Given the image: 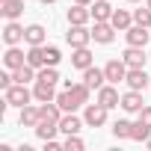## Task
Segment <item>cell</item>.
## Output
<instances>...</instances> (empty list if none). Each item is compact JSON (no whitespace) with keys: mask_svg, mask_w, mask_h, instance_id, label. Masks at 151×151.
Returning a JSON list of instances; mask_svg holds the SVG:
<instances>
[{"mask_svg":"<svg viewBox=\"0 0 151 151\" xmlns=\"http://www.w3.org/2000/svg\"><path fill=\"white\" fill-rule=\"evenodd\" d=\"M45 148H47V151H59V148H65V145H59L56 139H45Z\"/></svg>","mask_w":151,"mask_h":151,"instance_id":"obj_34","label":"cell"},{"mask_svg":"<svg viewBox=\"0 0 151 151\" xmlns=\"http://www.w3.org/2000/svg\"><path fill=\"white\" fill-rule=\"evenodd\" d=\"M33 95H36V101H56V92H53V83H45V80H36V86H33Z\"/></svg>","mask_w":151,"mask_h":151,"instance_id":"obj_20","label":"cell"},{"mask_svg":"<svg viewBox=\"0 0 151 151\" xmlns=\"http://www.w3.org/2000/svg\"><path fill=\"white\" fill-rule=\"evenodd\" d=\"M3 98H6V104H9V107H27L36 95L27 89V83H12V86L3 92Z\"/></svg>","mask_w":151,"mask_h":151,"instance_id":"obj_1","label":"cell"},{"mask_svg":"<svg viewBox=\"0 0 151 151\" xmlns=\"http://www.w3.org/2000/svg\"><path fill=\"white\" fill-rule=\"evenodd\" d=\"M83 83H89L92 89H101V86L107 83V74H104V68H95V65H89V68L83 71Z\"/></svg>","mask_w":151,"mask_h":151,"instance_id":"obj_12","label":"cell"},{"mask_svg":"<svg viewBox=\"0 0 151 151\" xmlns=\"http://www.w3.org/2000/svg\"><path fill=\"white\" fill-rule=\"evenodd\" d=\"M62 145H65V151H83V148H86V145H83V139H80L77 133L65 136V142H62Z\"/></svg>","mask_w":151,"mask_h":151,"instance_id":"obj_31","label":"cell"},{"mask_svg":"<svg viewBox=\"0 0 151 151\" xmlns=\"http://www.w3.org/2000/svg\"><path fill=\"white\" fill-rule=\"evenodd\" d=\"M145 6H148V9H151V0H145Z\"/></svg>","mask_w":151,"mask_h":151,"instance_id":"obj_38","label":"cell"},{"mask_svg":"<svg viewBox=\"0 0 151 151\" xmlns=\"http://www.w3.org/2000/svg\"><path fill=\"white\" fill-rule=\"evenodd\" d=\"M45 53H47V65H59V59H62L59 47H45Z\"/></svg>","mask_w":151,"mask_h":151,"instance_id":"obj_32","label":"cell"},{"mask_svg":"<svg viewBox=\"0 0 151 151\" xmlns=\"http://www.w3.org/2000/svg\"><path fill=\"white\" fill-rule=\"evenodd\" d=\"M27 62H30L33 68H45V65H47L45 45H30V50H27Z\"/></svg>","mask_w":151,"mask_h":151,"instance_id":"obj_15","label":"cell"},{"mask_svg":"<svg viewBox=\"0 0 151 151\" xmlns=\"http://www.w3.org/2000/svg\"><path fill=\"white\" fill-rule=\"evenodd\" d=\"M148 136H151V127L136 119V122H133V130H130V139H133V142H145Z\"/></svg>","mask_w":151,"mask_h":151,"instance_id":"obj_28","label":"cell"},{"mask_svg":"<svg viewBox=\"0 0 151 151\" xmlns=\"http://www.w3.org/2000/svg\"><path fill=\"white\" fill-rule=\"evenodd\" d=\"M71 65L80 68V71H86V68L92 65V50H89V45H86V47H74V53H71Z\"/></svg>","mask_w":151,"mask_h":151,"instance_id":"obj_13","label":"cell"},{"mask_svg":"<svg viewBox=\"0 0 151 151\" xmlns=\"http://www.w3.org/2000/svg\"><path fill=\"white\" fill-rule=\"evenodd\" d=\"M18 122H21V127H36V124L42 122V110L27 104V107H21V119H18Z\"/></svg>","mask_w":151,"mask_h":151,"instance_id":"obj_16","label":"cell"},{"mask_svg":"<svg viewBox=\"0 0 151 151\" xmlns=\"http://www.w3.org/2000/svg\"><path fill=\"white\" fill-rule=\"evenodd\" d=\"M107 107L104 104H86V113H83V122L89 124V127H101L104 122H107Z\"/></svg>","mask_w":151,"mask_h":151,"instance_id":"obj_3","label":"cell"},{"mask_svg":"<svg viewBox=\"0 0 151 151\" xmlns=\"http://www.w3.org/2000/svg\"><path fill=\"white\" fill-rule=\"evenodd\" d=\"M89 9H92V18H95V21H110V18H113V6L107 3V0H95Z\"/></svg>","mask_w":151,"mask_h":151,"instance_id":"obj_23","label":"cell"},{"mask_svg":"<svg viewBox=\"0 0 151 151\" xmlns=\"http://www.w3.org/2000/svg\"><path fill=\"white\" fill-rule=\"evenodd\" d=\"M36 80H45V83H59V71H56V65H45V68H39V77Z\"/></svg>","mask_w":151,"mask_h":151,"instance_id":"obj_29","label":"cell"},{"mask_svg":"<svg viewBox=\"0 0 151 151\" xmlns=\"http://www.w3.org/2000/svg\"><path fill=\"white\" fill-rule=\"evenodd\" d=\"M45 36H47V33H45L42 24H30V27L24 30V42H27V45H45Z\"/></svg>","mask_w":151,"mask_h":151,"instance_id":"obj_22","label":"cell"},{"mask_svg":"<svg viewBox=\"0 0 151 151\" xmlns=\"http://www.w3.org/2000/svg\"><path fill=\"white\" fill-rule=\"evenodd\" d=\"M110 24H113L116 30H127V27L133 24V15H130L127 9H113V18H110Z\"/></svg>","mask_w":151,"mask_h":151,"instance_id":"obj_25","label":"cell"},{"mask_svg":"<svg viewBox=\"0 0 151 151\" xmlns=\"http://www.w3.org/2000/svg\"><path fill=\"white\" fill-rule=\"evenodd\" d=\"M133 24H142V27H151V9H148V6L136 9V12H133Z\"/></svg>","mask_w":151,"mask_h":151,"instance_id":"obj_30","label":"cell"},{"mask_svg":"<svg viewBox=\"0 0 151 151\" xmlns=\"http://www.w3.org/2000/svg\"><path fill=\"white\" fill-rule=\"evenodd\" d=\"M0 12H3L9 21L21 18V12H24V0H0Z\"/></svg>","mask_w":151,"mask_h":151,"instance_id":"obj_19","label":"cell"},{"mask_svg":"<svg viewBox=\"0 0 151 151\" xmlns=\"http://www.w3.org/2000/svg\"><path fill=\"white\" fill-rule=\"evenodd\" d=\"M56 104L62 107V113H74V110L80 107V101L74 98V95H71V89H62V92L56 95Z\"/></svg>","mask_w":151,"mask_h":151,"instance_id":"obj_24","label":"cell"},{"mask_svg":"<svg viewBox=\"0 0 151 151\" xmlns=\"http://www.w3.org/2000/svg\"><path fill=\"white\" fill-rule=\"evenodd\" d=\"M122 59L127 62V68H145V47H133V45H127V50L122 53Z\"/></svg>","mask_w":151,"mask_h":151,"instance_id":"obj_9","label":"cell"},{"mask_svg":"<svg viewBox=\"0 0 151 151\" xmlns=\"http://www.w3.org/2000/svg\"><path fill=\"white\" fill-rule=\"evenodd\" d=\"M104 74H107V83H122L127 77V62L124 59H110L104 65Z\"/></svg>","mask_w":151,"mask_h":151,"instance_id":"obj_4","label":"cell"},{"mask_svg":"<svg viewBox=\"0 0 151 151\" xmlns=\"http://www.w3.org/2000/svg\"><path fill=\"white\" fill-rule=\"evenodd\" d=\"M42 3H45V6H50V3H56V0H42Z\"/></svg>","mask_w":151,"mask_h":151,"instance_id":"obj_36","label":"cell"},{"mask_svg":"<svg viewBox=\"0 0 151 151\" xmlns=\"http://www.w3.org/2000/svg\"><path fill=\"white\" fill-rule=\"evenodd\" d=\"M122 110L124 113H139L142 110V92L139 89H127L122 95Z\"/></svg>","mask_w":151,"mask_h":151,"instance_id":"obj_11","label":"cell"},{"mask_svg":"<svg viewBox=\"0 0 151 151\" xmlns=\"http://www.w3.org/2000/svg\"><path fill=\"white\" fill-rule=\"evenodd\" d=\"M124 39H127V45H133V47H145V45H148V39H151V33H148V27L133 24V27H127V30H124Z\"/></svg>","mask_w":151,"mask_h":151,"instance_id":"obj_5","label":"cell"},{"mask_svg":"<svg viewBox=\"0 0 151 151\" xmlns=\"http://www.w3.org/2000/svg\"><path fill=\"white\" fill-rule=\"evenodd\" d=\"M145 145H148V148H151V136H148V139H145Z\"/></svg>","mask_w":151,"mask_h":151,"instance_id":"obj_37","label":"cell"},{"mask_svg":"<svg viewBox=\"0 0 151 151\" xmlns=\"http://www.w3.org/2000/svg\"><path fill=\"white\" fill-rule=\"evenodd\" d=\"M130 3H142V0H130Z\"/></svg>","mask_w":151,"mask_h":151,"instance_id":"obj_39","label":"cell"},{"mask_svg":"<svg viewBox=\"0 0 151 151\" xmlns=\"http://www.w3.org/2000/svg\"><path fill=\"white\" fill-rule=\"evenodd\" d=\"M148 74H145V68H127V77H124V83H127V89H145L148 86Z\"/></svg>","mask_w":151,"mask_h":151,"instance_id":"obj_8","label":"cell"},{"mask_svg":"<svg viewBox=\"0 0 151 151\" xmlns=\"http://www.w3.org/2000/svg\"><path fill=\"white\" fill-rule=\"evenodd\" d=\"M33 130H36V136H39V139H53V136H56V130H59V124H56V122H45V119H42Z\"/></svg>","mask_w":151,"mask_h":151,"instance_id":"obj_26","label":"cell"},{"mask_svg":"<svg viewBox=\"0 0 151 151\" xmlns=\"http://www.w3.org/2000/svg\"><path fill=\"white\" fill-rule=\"evenodd\" d=\"M3 42H6V45H21V42H24V27L15 24V21H9V24L3 27Z\"/></svg>","mask_w":151,"mask_h":151,"instance_id":"obj_14","label":"cell"},{"mask_svg":"<svg viewBox=\"0 0 151 151\" xmlns=\"http://www.w3.org/2000/svg\"><path fill=\"white\" fill-rule=\"evenodd\" d=\"M89 18H92V9H89V6L74 3V6L68 9V24H89Z\"/></svg>","mask_w":151,"mask_h":151,"instance_id":"obj_17","label":"cell"},{"mask_svg":"<svg viewBox=\"0 0 151 151\" xmlns=\"http://www.w3.org/2000/svg\"><path fill=\"white\" fill-rule=\"evenodd\" d=\"M74 3H80V6H92L95 0H74Z\"/></svg>","mask_w":151,"mask_h":151,"instance_id":"obj_35","label":"cell"},{"mask_svg":"<svg viewBox=\"0 0 151 151\" xmlns=\"http://www.w3.org/2000/svg\"><path fill=\"white\" fill-rule=\"evenodd\" d=\"M65 42L71 47H86L92 42V30H86V24H71L68 33H65Z\"/></svg>","mask_w":151,"mask_h":151,"instance_id":"obj_2","label":"cell"},{"mask_svg":"<svg viewBox=\"0 0 151 151\" xmlns=\"http://www.w3.org/2000/svg\"><path fill=\"white\" fill-rule=\"evenodd\" d=\"M80 127H83V122L74 116V113H65L62 119H59V130L65 133V136H71V133H80Z\"/></svg>","mask_w":151,"mask_h":151,"instance_id":"obj_18","label":"cell"},{"mask_svg":"<svg viewBox=\"0 0 151 151\" xmlns=\"http://www.w3.org/2000/svg\"><path fill=\"white\" fill-rule=\"evenodd\" d=\"M92 39H95L98 45H110V42L116 39V27H113L110 21H95V27H92Z\"/></svg>","mask_w":151,"mask_h":151,"instance_id":"obj_7","label":"cell"},{"mask_svg":"<svg viewBox=\"0 0 151 151\" xmlns=\"http://www.w3.org/2000/svg\"><path fill=\"white\" fill-rule=\"evenodd\" d=\"M65 89H71V95L80 101V107H83V104H89V92H92V86H89V83H71V80H65Z\"/></svg>","mask_w":151,"mask_h":151,"instance_id":"obj_21","label":"cell"},{"mask_svg":"<svg viewBox=\"0 0 151 151\" xmlns=\"http://www.w3.org/2000/svg\"><path fill=\"white\" fill-rule=\"evenodd\" d=\"M136 116H139V122H145V124L151 127V107H142V110H139Z\"/></svg>","mask_w":151,"mask_h":151,"instance_id":"obj_33","label":"cell"},{"mask_svg":"<svg viewBox=\"0 0 151 151\" xmlns=\"http://www.w3.org/2000/svg\"><path fill=\"white\" fill-rule=\"evenodd\" d=\"M130 130H133V122H127V119H119L113 124V136L116 139H130Z\"/></svg>","mask_w":151,"mask_h":151,"instance_id":"obj_27","label":"cell"},{"mask_svg":"<svg viewBox=\"0 0 151 151\" xmlns=\"http://www.w3.org/2000/svg\"><path fill=\"white\" fill-rule=\"evenodd\" d=\"M3 65H6L9 71H15V68L27 65V56H24V50H18V45H9V50L3 53Z\"/></svg>","mask_w":151,"mask_h":151,"instance_id":"obj_10","label":"cell"},{"mask_svg":"<svg viewBox=\"0 0 151 151\" xmlns=\"http://www.w3.org/2000/svg\"><path fill=\"white\" fill-rule=\"evenodd\" d=\"M98 104H104L107 110H113V107H122V95H119V89H116L113 83H104V86L98 89Z\"/></svg>","mask_w":151,"mask_h":151,"instance_id":"obj_6","label":"cell"}]
</instances>
